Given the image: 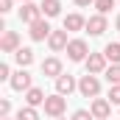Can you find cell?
<instances>
[{
  "mask_svg": "<svg viewBox=\"0 0 120 120\" xmlns=\"http://www.w3.org/2000/svg\"><path fill=\"white\" fill-rule=\"evenodd\" d=\"M0 11H3V14L11 11V0H0Z\"/></svg>",
  "mask_w": 120,
  "mask_h": 120,
  "instance_id": "484cf974",
  "label": "cell"
},
{
  "mask_svg": "<svg viewBox=\"0 0 120 120\" xmlns=\"http://www.w3.org/2000/svg\"><path fill=\"white\" fill-rule=\"evenodd\" d=\"M81 28H87V20L81 14H67L64 17V31H81Z\"/></svg>",
  "mask_w": 120,
  "mask_h": 120,
  "instance_id": "9a60e30c",
  "label": "cell"
},
{
  "mask_svg": "<svg viewBox=\"0 0 120 120\" xmlns=\"http://www.w3.org/2000/svg\"><path fill=\"white\" fill-rule=\"evenodd\" d=\"M78 92L84 95V98H98V92H101V81H98V75H81V81H78Z\"/></svg>",
  "mask_w": 120,
  "mask_h": 120,
  "instance_id": "7a4b0ae2",
  "label": "cell"
},
{
  "mask_svg": "<svg viewBox=\"0 0 120 120\" xmlns=\"http://www.w3.org/2000/svg\"><path fill=\"white\" fill-rule=\"evenodd\" d=\"M103 56H106V61H112V64H120V45L117 42H109L103 48Z\"/></svg>",
  "mask_w": 120,
  "mask_h": 120,
  "instance_id": "e0dca14e",
  "label": "cell"
},
{
  "mask_svg": "<svg viewBox=\"0 0 120 120\" xmlns=\"http://www.w3.org/2000/svg\"><path fill=\"white\" fill-rule=\"evenodd\" d=\"M95 8H98V14H109L112 8H115V0H95Z\"/></svg>",
  "mask_w": 120,
  "mask_h": 120,
  "instance_id": "ffe728a7",
  "label": "cell"
},
{
  "mask_svg": "<svg viewBox=\"0 0 120 120\" xmlns=\"http://www.w3.org/2000/svg\"><path fill=\"white\" fill-rule=\"evenodd\" d=\"M56 120H64V117H56Z\"/></svg>",
  "mask_w": 120,
  "mask_h": 120,
  "instance_id": "4dcf8cb0",
  "label": "cell"
},
{
  "mask_svg": "<svg viewBox=\"0 0 120 120\" xmlns=\"http://www.w3.org/2000/svg\"><path fill=\"white\" fill-rule=\"evenodd\" d=\"M0 50L3 53H17L20 50V34L17 31H6L3 39H0Z\"/></svg>",
  "mask_w": 120,
  "mask_h": 120,
  "instance_id": "ba28073f",
  "label": "cell"
},
{
  "mask_svg": "<svg viewBox=\"0 0 120 120\" xmlns=\"http://www.w3.org/2000/svg\"><path fill=\"white\" fill-rule=\"evenodd\" d=\"M75 3H78V6H90V3L95 6V0H75Z\"/></svg>",
  "mask_w": 120,
  "mask_h": 120,
  "instance_id": "4316f807",
  "label": "cell"
},
{
  "mask_svg": "<svg viewBox=\"0 0 120 120\" xmlns=\"http://www.w3.org/2000/svg\"><path fill=\"white\" fill-rule=\"evenodd\" d=\"M64 109H67V98L64 95H48V101H45V115H50V117L56 120V117H61L64 115Z\"/></svg>",
  "mask_w": 120,
  "mask_h": 120,
  "instance_id": "6da1fadb",
  "label": "cell"
},
{
  "mask_svg": "<svg viewBox=\"0 0 120 120\" xmlns=\"http://www.w3.org/2000/svg\"><path fill=\"white\" fill-rule=\"evenodd\" d=\"M115 25H117V31H120V14H117V20H115Z\"/></svg>",
  "mask_w": 120,
  "mask_h": 120,
  "instance_id": "83f0119b",
  "label": "cell"
},
{
  "mask_svg": "<svg viewBox=\"0 0 120 120\" xmlns=\"http://www.w3.org/2000/svg\"><path fill=\"white\" fill-rule=\"evenodd\" d=\"M45 101H48V95L39 90V87H31V90L25 92V103L34 106V109H36V106H45Z\"/></svg>",
  "mask_w": 120,
  "mask_h": 120,
  "instance_id": "5bb4252c",
  "label": "cell"
},
{
  "mask_svg": "<svg viewBox=\"0 0 120 120\" xmlns=\"http://www.w3.org/2000/svg\"><path fill=\"white\" fill-rule=\"evenodd\" d=\"M48 45H50V50H53V53L67 50V45H70V39H67V31H53V34L48 36Z\"/></svg>",
  "mask_w": 120,
  "mask_h": 120,
  "instance_id": "30bf717a",
  "label": "cell"
},
{
  "mask_svg": "<svg viewBox=\"0 0 120 120\" xmlns=\"http://www.w3.org/2000/svg\"><path fill=\"white\" fill-rule=\"evenodd\" d=\"M67 56H70V61H87V56H90L87 42H84V39H70V45H67Z\"/></svg>",
  "mask_w": 120,
  "mask_h": 120,
  "instance_id": "3957f363",
  "label": "cell"
},
{
  "mask_svg": "<svg viewBox=\"0 0 120 120\" xmlns=\"http://www.w3.org/2000/svg\"><path fill=\"white\" fill-rule=\"evenodd\" d=\"M0 81H11V67L8 64H0Z\"/></svg>",
  "mask_w": 120,
  "mask_h": 120,
  "instance_id": "cb8c5ba5",
  "label": "cell"
},
{
  "mask_svg": "<svg viewBox=\"0 0 120 120\" xmlns=\"http://www.w3.org/2000/svg\"><path fill=\"white\" fill-rule=\"evenodd\" d=\"M3 120H11V117H3Z\"/></svg>",
  "mask_w": 120,
  "mask_h": 120,
  "instance_id": "f546056e",
  "label": "cell"
},
{
  "mask_svg": "<svg viewBox=\"0 0 120 120\" xmlns=\"http://www.w3.org/2000/svg\"><path fill=\"white\" fill-rule=\"evenodd\" d=\"M8 84H11V90H17V92H28L31 87H34V84H31V73L25 70V67H20V70L11 75Z\"/></svg>",
  "mask_w": 120,
  "mask_h": 120,
  "instance_id": "277c9868",
  "label": "cell"
},
{
  "mask_svg": "<svg viewBox=\"0 0 120 120\" xmlns=\"http://www.w3.org/2000/svg\"><path fill=\"white\" fill-rule=\"evenodd\" d=\"M106 81L115 87V84H120V64H112V67H106Z\"/></svg>",
  "mask_w": 120,
  "mask_h": 120,
  "instance_id": "d6986e66",
  "label": "cell"
},
{
  "mask_svg": "<svg viewBox=\"0 0 120 120\" xmlns=\"http://www.w3.org/2000/svg\"><path fill=\"white\" fill-rule=\"evenodd\" d=\"M14 59H17L20 67H28L31 61H34V50H31V48H20V50L14 53Z\"/></svg>",
  "mask_w": 120,
  "mask_h": 120,
  "instance_id": "ac0fdd59",
  "label": "cell"
},
{
  "mask_svg": "<svg viewBox=\"0 0 120 120\" xmlns=\"http://www.w3.org/2000/svg\"><path fill=\"white\" fill-rule=\"evenodd\" d=\"M42 14L45 17H59L61 14V3L59 0H42Z\"/></svg>",
  "mask_w": 120,
  "mask_h": 120,
  "instance_id": "2e32d148",
  "label": "cell"
},
{
  "mask_svg": "<svg viewBox=\"0 0 120 120\" xmlns=\"http://www.w3.org/2000/svg\"><path fill=\"white\" fill-rule=\"evenodd\" d=\"M17 120H39V115H36V109H34V106H25V109H20V112H17Z\"/></svg>",
  "mask_w": 120,
  "mask_h": 120,
  "instance_id": "44dd1931",
  "label": "cell"
},
{
  "mask_svg": "<svg viewBox=\"0 0 120 120\" xmlns=\"http://www.w3.org/2000/svg\"><path fill=\"white\" fill-rule=\"evenodd\" d=\"M42 75H50V78H59L61 75V61L56 56H50V59L42 61Z\"/></svg>",
  "mask_w": 120,
  "mask_h": 120,
  "instance_id": "4fadbf2b",
  "label": "cell"
},
{
  "mask_svg": "<svg viewBox=\"0 0 120 120\" xmlns=\"http://www.w3.org/2000/svg\"><path fill=\"white\" fill-rule=\"evenodd\" d=\"M31 39H34V42H42V39H48V36H50V34H53V31H50V25H48V17H42V20H36V22H34V25H31Z\"/></svg>",
  "mask_w": 120,
  "mask_h": 120,
  "instance_id": "52a82bcc",
  "label": "cell"
},
{
  "mask_svg": "<svg viewBox=\"0 0 120 120\" xmlns=\"http://www.w3.org/2000/svg\"><path fill=\"white\" fill-rule=\"evenodd\" d=\"M73 90H78L75 78H73V75H64V73H61L59 78H56V92H59V95H70Z\"/></svg>",
  "mask_w": 120,
  "mask_h": 120,
  "instance_id": "7c38bea8",
  "label": "cell"
},
{
  "mask_svg": "<svg viewBox=\"0 0 120 120\" xmlns=\"http://www.w3.org/2000/svg\"><path fill=\"white\" fill-rule=\"evenodd\" d=\"M20 3H31V0H20Z\"/></svg>",
  "mask_w": 120,
  "mask_h": 120,
  "instance_id": "f1b7e54d",
  "label": "cell"
},
{
  "mask_svg": "<svg viewBox=\"0 0 120 120\" xmlns=\"http://www.w3.org/2000/svg\"><path fill=\"white\" fill-rule=\"evenodd\" d=\"M92 117L95 120H109V112H112V103H109V98H95L90 106Z\"/></svg>",
  "mask_w": 120,
  "mask_h": 120,
  "instance_id": "8992f818",
  "label": "cell"
},
{
  "mask_svg": "<svg viewBox=\"0 0 120 120\" xmlns=\"http://www.w3.org/2000/svg\"><path fill=\"white\" fill-rule=\"evenodd\" d=\"M45 14H42V6H36V3H22V8H20V20L22 22H28L34 25L36 20H42Z\"/></svg>",
  "mask_w": 120,
  "mask_h": 120,
  "instance_id": "5b68a950",
  "label": "cell"
},
{
  "mask_svg": "<svg viewBox=\"0 0 120 120\" xmlns=\"http://www.w3.org/2000/svg\"><path fill=\"white\" fill-rule=\"evenodd\" d=\"M84 64H87V73H92V75L106 73V56H103V53H90Z\"/></svg>",
  "mask_w": 120,
  "mask_h": 120,
  "instance_id": "9c48e42d",
  "label": "cell"
},
{
  "mask_svg": "<svg viewBox=\"0 0 120 120\" xmlns=\"http://www.w3.org/2000/svg\"><path fill=\"white\" fill-rule=\"evenodd\" d=\"M73 120H95V117H92V112H87V109H78V112H73Z\"/></svg>",
  "mask_w": 120,
  "mask_h": 120,
  "instance_id": "603a6c76",
  "label": "cell"
},
{
  "mask_svg": "<svg viewBox=\"0 0 120 120\" xmlns=\"http://www.w3.org/2000/svg\"><path fill=\"white\" fill-rule=\"evenodd\" d=\"M8 112H11V103L3 98V101H0V115H3V117H8Z\"/></svg>",
  "mask_w": 120,
  "mask_h": 120,
  "instance_id": "d4e9b609",
  "label": "cell"
},
{
  "mask_svg": "<svg viewBox=\"0 0 120 120\" xmlns=\"http://www.w3.org/2000/svg\"><path fill=\"white\" fill-rule=\"evenodd\" d=\"M106 25H109V22H106L103 14H92L90 20H87V31H90L92 36H101V34L106 31Z\"/></svg>",
  "mask_w": 120,
  "mask_h": 120,
  "instance_id": "8fae6325",
  "label": "cell"
},
{
  "mask_svg": "<svg viewBox=\"0 0 120 120\" xmlns=\"http://www.w3.org/2000/svg\"><path fill=\"white\" fill-rule=\"evenodd\" d=\"M109 103H117L120 106V84H115V87L109 90Z\"/></svg>",
  "mask_w": 120,
  "mask_h": 120,
  "instance_id": "7402d4cb",
  "label": "cell"
}]
</instances>
